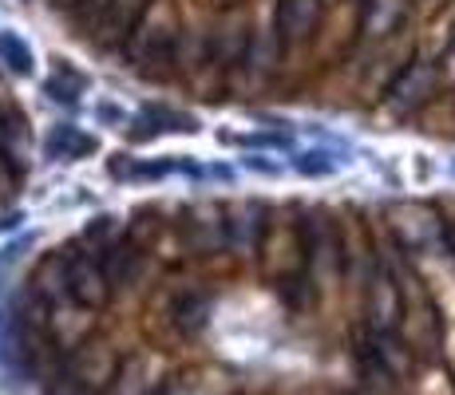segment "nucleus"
Returning a JSON list of instances; mask_svg holds the SVG:
<instances>
[{
  "label": "nucleus",
  "mask_w": 455,
  "mask_h": 395,
  "mask_svg": "<svg viewBox=\"0 0 455 395\" xmlns=\"http://www.w3.org/2000/svg\"><path fill=\"white\" fill-rule=\"evenodd\" d=\"M68 293H72V301L84 304V309H100L111 296V280L103 273L95 253H76V257H68Z\"/></svg>",
  "instance_id": "nucleus-1"
},
{
  "label": "nucleus",
  "mask_w": 455,
  "mask_h": 395,
  "mask_svg": "<svg viewBox=\"0 0 455 395\" xmlns=\"http://www.w3.org/2000/svg\"><path fill=\"white\" fill-rule=\"evenodd\" d=\"M163 130H187V135H195L198 130V119L187 115V111H166V107H143L135 119H131V143H151V138H159Z\"/></svg>",
  "instance_id": "nucleus-2"
},
{
  "label": "nucleus",
  "mask_w": 455,
  "mask_h": 395,
  "mask_svg": "<svg viewBox=\"0 0 455 395\" xmlns=\"http://www.w3.org/2000/svg\"><path fill=\"white\" fill-rule=\"evenodd\" d=\"M266 233V209L258 201H246V206L230 209V222H226V245L238 253H253Z\"/></svg>",
  "instance_id": "nucleus-3"
},
{
  "label": "nucleus",
  "mask_w": 455,
  "mask_h": 395,
  "mask_svg": "<svg viewBox=\"0 0 455 395\" xmlns=\"http://www.w3.org/2000/svg\"><path fill=\"white\" fill-rule=\"evenodd\" d=\"M321 16V0H282L277 4V32L285 40H305L317 28Z\"/></svg>",
  "instance_id": "nucleus-4"
},
{
  "label": "nucleus",
  "mask_w": 455,
  "mask_h": 395,
  "mask_svg": "<svg viewBox=\"0 0 455 395\" xmlns=\"http://www.w3.org/2000/svg\"><path fill=\"white\" fill-rule=\"evenodd\" d=\"M100 265H103V273H108L111 285H131V280L139 277V265H143V253H139L131 241H119V237H116V241L103 245Z\"/></svg>",
  "instance_id": "nucleus-5"
},
{
  "label": "nucleus",
  "mask_w": 455,
  "mask_h": 395,
  "mask_svg": "<svg viewBox=\"0 0 455 395\" xmlns=\"http://www.w3.org/2000/svg\"><path fill=\"white\" fill-rule=\"evenodd\" d=\"M95 151V138L84 135L80 127H68V122H60V127H52V135L44 138V154L48 158H60V162H72V158H84Z\"/></svg>",
  "instance_id": "nucleus-6"
},
{
  "label": "nucleus",
  "mask_w": 455,
  "mask_h": 395,
  "mask_svg": "<svg viewBox=\"0 0 455 395\" xmlns=\"http://www.w3.org/2000/svg\"><path fill=\"white\" fill-rule=\"evenodd\" d=\"M182 237H187V245L195 253H214L226 245V225L218 222L214 209H198V214L187 222V233Z\"/></svg>",
  "instance_id": "nucleus-7"
},
{
  "label": "nucleus",
  "mask_w": 455,
  "mask_h": 395,
  "mask_svg": "<svg viewBox=\"0 0 455 395\" xmlns=\"http://www.w3.org/2000/svg\"><path fill=\"white\" fill-rule=\"evenodd\" d=\"M84 91H87V79L80 72H72V67H56V72L44 79V95L56 103H76Z\"/></svg>",
  "instance_id": "nucleus-8"
},
{
  "label": "nucleus",
  "mask_w": 455,
  "mask_h": 395,
  "mask_svg": "<svg viewBox=\"0 0 455 395\" xmlns=\"http://www.w3.org/2000/svg\"><path fill=\"white\" fill-rule=\"evenodd\" d=\"M24 138H28L24 119L16 115L12 107H0V162H12V158L20 154Z\"/></svg>",
  "instance_id": "nucleus-9"
},
{
  "label": "nucleus",
  "mask_w": 455,
  "mask_h": 395,
  "mask_svg": "<svg viewBox=\"0 0 455 395\" xmlns=\"http://www.w3.org/2000/svg\"><path fill=\"white\" fill-rule=\"evenodd\" d=\"M210 312H214L210 296H198V293L182 296V301L174 304V320H179V328H182V332H203V328H206V320H210Z\"/></svg>",
  "instance_id": "nucleus-10"
},
{
  "label": "nucleus",
  "mask_w": 455,
  "mask_h": 395,
  "mask_svg": "<svg viewBox=\"0 0 455 395\" xmlns=\"http://www.w3.org/2000/svg\"><path fill=\"white\" fill-rule=\"evenodd\" d=\"M0 64L16 75H32V48L16 32H0Z\"/></svg>",
  "instance_id": "nucleus-11"
},
{
  "label": "nucleus",
  "mask_w": 455,
  "mask_h": 395,
  "mask_svg": "<svg viewBox=\"0 0 455 395\" xmlns=\"http://www.w3.org/2000/svg\"><path fill=\"white\" fill-rule=\"evenodd\" d=\"M293 166L305 174V178H329V174H337L340 158H332L325 151H305V154L293 158Z\"/></svg>",
  "instance_id": "nucleus-12"
},
{
  "label": "nucleus",
  "mask_w": 455,
  "mask_h": 395,
  "mask_svg": "<svg viewBox=\"0 0 455 395\" xmlns=\"http://www.w3.org/2000/svg\"><path fill=\"white\" fill-rule=\"evenodd\" d=\"M226 143H238V146H290L285 135H226Z\"/></svg>",
  "instance_id": "nucleus-13"
},
{
  "label": "nucleus",
  "mask_w": 455,
  "mask_h": 395,
  "mask_svg": "<svg viewBox=\"0 0 455 395\" xmlns=\"http://www.w3.org/2000/svg\"><path fill=\"white\" fill-rule=\"evenodd\" d=\"M95 115H100V122H116V127H119V122H127V115L116 107V103H100V107H95Z\"/></svg>",
  "instance_id": "nucleus-14"
},
{
  "label": "nucleus",
  "mask_w": 455,
  "mask_h": 395,
  "mask_svg": "<svg viewBox=\"0 0 455 395\" xmlns=\"http://www.w3.org/2000/svg\"><path fill=\"white\" fill-rule=\"evenodd\" d=\"M242 162H246L250 170H258V174H282V166H277V162H266V158H242Z\"/></svg>",
  "instance_id": "nucleus-15"
}]
</instances>
